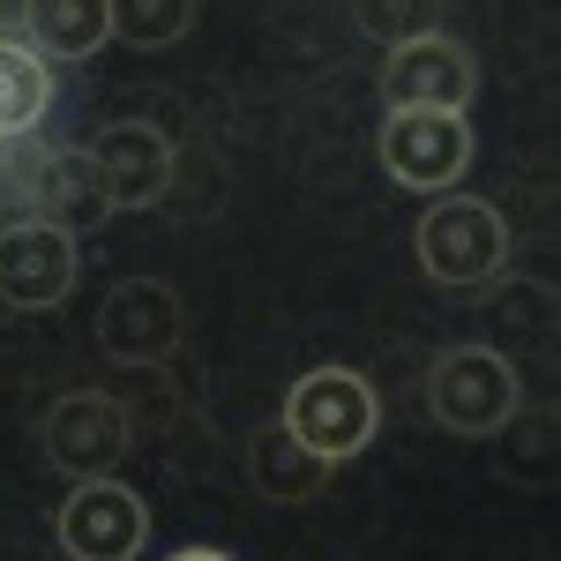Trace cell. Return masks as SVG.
Listing matches in <instances>:
<instances>
[{
    "label": "cell",
    "mask_w": 561,
    "mask_h": 561,
    "mask_svg": "<svg viewBox=\"0 0 561 561\" xmlns=\"http://www.w3.org/2000/svg\"><path fill=\"white\" fill-rule=\"evenodd\" d=\"M330 472H337V465H322L307 442H293L285 420L255 427V442H248V479H255L262 502H314V494L330 486Z\"/></svg>",
    "instance_id": "cell-14"
},
{
    "label": "cell",
    "mask_w": 561,
    "mask_h": 561,
    "mask_svg": "<svg viewBox=\"0 0 561 561\" xmlns=\"http://www.w3.org/2000/svg\"><path fill=\"white\" fill-rule=\"evenodd\" d=\"M105 15H113V38L121 45H135V53H165V45L187 38L195 0H105Z\"/></svg>",
    "instance_id": "cell-15"
},
{
    "label": "cell",
    "mask_w": 561,
    "mask_h": 561,
    "mask_svg": "<svg viewBox=\"0 0 561 561\" xmlns=\"http://www.w3.org/2000/svg\"><path fill=\"white\" fill-rule=\"evenodd\" d=\"M76 270H83V248L68 225L53 217H8L0 225V300L8 307H60L76 293Z\"/></svg>",
    "instance_id": "cell-10"
},
{
    "label": "cell",
    "mask_w": 561,
    "mask_h": 561,
    "mask_svg": "<svg viewBox=\"0 0 561 561\" xmlns=\"http://www.w3.org/2000/svg\"><path fill=\"white\" fill-rule=\"evenodd\" d=\"M412 248H420V270H427L442 293L479 300L510 270V225H502L494 203H479V195H434L420 232H412Z\"/></svg>",
    "instance_id": "cell-1"
},
{
    "label": "cell",
    "mask_w": 561,
    "mask_h": 561,
    "mask_svg": "<svg viewBox=\"0 0 561 561\" xmlns=\"http://www.w3.org/2000/svg\"><path fill=\"white\" fill-rule=\"evenodd\" d=\"M277 420H285V434L307 442L322 465H345V457H359V449L375 442L382 404H375V382H367V375H352V367H314V375L293 382V397H285Z\"/></svg>",
    "instance_id": "cell-3"
},
{
    "label": "cell",
    "mask_w": 561,
    "mask_h": 561,
    "mask_svg": "<svg viewBox=\"0 0 561 561\" xmlns=\"http://www.w3.org/2000/svg\"><path fill=\"white\" fill-rule=\"evenodd\" d=\"M427 412L449 434H502L524 412V382L510 367V352L494 345H449L427 367Z\"/></svg>",
    "instance_id": "cell-2"
},
{
    "label": "cell",
    "mask_w": 561,
    "mask_h": 561,
    "mask_svg": "<svg viewBox=\"0 0 561 561\" xmlns=\"http://www.w3.org/2000/svg\"><path fill=\"white\" fill-rule=\"evenodd\" d=\"M60 105V83H53V60L23 45V31L0 15V203H15V187L38 158V135Z\"/></svg>",
    "instance_id": "cell-4"
},
{
    "label": "cell",
    "mask_w": 561,
    "mask_h": 561,
    "mask_svg": "<svg viewBox=\"0 0 561 561\" xmlns=\"http://www.w3.org/2000/svg\"><path fill=\"white\" fill-rule=\"evenodd\" d=\"M180 330H187V307H180V293L158 285V277H121V285L98 300V322H90L98 352L121 359V367H158V359H173Z\"/></svg>",
    "instance_id": "cell-8"
},
{
    "label": "cell",
    "mask_w": 561,
    "mask_h": 561,
    "mask_svg": "<svg viewBox=\"0 0 561 561\" xmlns=\"http://www.w3.org/2000/svg\"><path fill=\"white\" fill-rule=\"evenodd\" d=\"M382 173L412 195H457V180L472 173V121L465 113H389L382 121V142H375Z\"/></svg>",
    "instance_id": "cell-5"
},
{
    "label": "cell",
    "mask_w": 561,
    "mask_h": 561,
    "mask_svg": "<svg viewBox=\"0 0 561 561\" xmlns=\"http://www.w3.org/2000/svg\"><path fill=\"white\" fill-rule=\"evenodd\" d=\"M472 90H479V60L457 31H427V38L382 53V105L389 113H412V105H427V113H465Z\"/></svg>",
    "instance_id": "cell-9"
},
{
    "label": "cell",
    "mask_w": 561,
    "mask_h": 561,
    "mask_svg": "<svg viewBox=\"0 0 561 561\" xmlns=\"http://www.w3.org/2000/svg\"><path fill=\"white\" fill-rule=\"evenodd\" d=\"M31 53H45L53 68L60 60H90L98 45H113V15H105V0H15V15H8Z\"/></svg>",
    "instance_id": "cell-13"
},
{
    "label": "cell",
    "mask_w": 561,
    "mask_h": 561,
    "mask_svg": "<svg viewBox=\"0 0 561 561\" xmlns=\"http://www.w3.org/2000/svg\"><path fill=\"white\" fill-rule=\"evenodd\" d=\"M53 531H60L68 561H135L142 539H150V510L121 479H76V494L60 502Z\"/></svg>",
    "instance_id": "cell-11"
},
{
    "label": "cell",
    "mask_w": 561,
    "mask_h": 561,
    "mask_svg": "<svg viewBox=\"0 0 561 561\" xmlns=\"http://www.w3.org/2000/svg\"><path fill=\"white\" fill-rule=\"evenodd\" d=\"M83 150H90V173H98L105 210H158L173 195L180 150L158 121H105Z\"/></svg>",
    "instance_id": "cell-7"
},
{
    "label": "cell",
    "mask_w": 561,
    "mask_h": 561,
    "mask_svg": "<svg viewBox=\"0 0 561 561\" xmlns=\"http://www.w3.org/2000/svg\"><path fill=\"white\" fill-rule=\"evenodd\" d=\"M15 217H53V225H98L105 217V195H98V173H90V150L83 142H60V150H38L31 173L15 187Z\"/></svg>",
    "instance_id": "cell-12"
},
{
    "label": "cell",
    "mask_w": 561,
    "mask_h": 561,
    "mask_svg": "<svg viewBox=\"0 0 561 561\" xmlns=\"http://www.w3.org/2000/svg\"><path fill=\"white\" fill-rule=\"evenodd\" d=\"M173 561H232V554H217V547H180Z\"/></svg>",
    "instance_id": "cell-17"
},
{
    "label": "cell",
    "mask_w": 561,
    "mask_h": 561,
    "mask_svg": "<svg viewBox=\"0 0 561 561\" xmlns=\"http://www.w3.org/2000/svg\"><path fill=\"white\" fill-rule=\"evenodd\" d=\"M128 404L113 397V389H68V397H53L38 420V442L45 457H53V472L68 479H113L121 472V457H128Z\"/></svg>",
    "instance_id": "cell-6"
},
{
    "label": "cell",
    "mask_w": 561,
    "mask_h": 561,
    "mask_svg": "<svg viewBox=\"0 0 561 561\" xmlns=\"http://www.w3.org/2000/svg\"><path fill=\"white\" fill-rule=\"evenodd\" d=\"M442 15H449V0H352L359 38H375L382 53H389V45L427 38V31H442Z\"/></svg>",
    "instance_id": "cell-16"
}]
</instances>
